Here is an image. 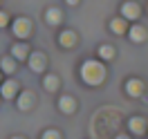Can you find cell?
I'll list each match as a JSON object with an SVG mask.
<instances>
[{"instance_id":"obj_1","label":"cell","mask_w":148,"mask_h":139,"mask_svg":"<svg viewBox=\"0 0 148 139\" xmlns=\"http://www.w3.org/2000/svg\"><path fill=\"white\" fill-rule=\"evenodd\" d=\"M81 79L88 85H99L106 79V67L101 61H85L81 65Z\"/></svg>"},{"instance_id":"obj_2","label":"cell","mask_w":148,"mask_h":139,"mask_svg":"<svg viewBox=\"0 0 148 139\" xmlns=\"http://www.w3.org/2000/svg\"><path fill=\"white\" fill-rule=\"evenodd\" d=\"M14 34H16L18 38H27L29 34H32V20L18 18L16 23H14Z\"/></svg>"},{"instance_id":"obj_3","label":"cell","mask_w":148,"mask_h":139,"mask_svg":"<svg viewBox=\"0 0 148 139\" xmlns=\"http://www.w3.org/2000/svg\"><path fill=\"white\" fill-rule=\"evenodd\" d=\"M27 58H29V67H32L34 72H43V70L47 67V58H45V54H40V52L29 54Z\"/></svg>"},{"instance_id":"obj_4","label":"cell","mask_w":148,"mask_h":139,"mask_svg":"<svg viewBox=\"0 0 148 139\" xmlns=\"http://www.w3.org/2000/svg\"><path fill=\"white\" fill-rule=\"evenodd\" d=\"M121 14H123V18H128V20H137L139 18V5L137 2H123Z\"/></svg>"},{"instance_id":"obj_5","label":"cell","mask_w":148,"mask_h":139,"mask_svg":"<svg viewBox=\"0 0 148 139\" xmlns=\"http://www.w3.org/2000/svg\"><path fill=\"white\" fill-rule=\"evenodd\" d=\"M16 92H18V83H16V81H11V79H9V81H5L2 88H0V94H2L5 99H14Z\"/></svg>"},{"instance_id":"obj_6","label":"cell","mask_w":148,"mask_h":139,"mask_svg":"<svg viewBox=\"0 0 148 139\" xmlns=\"http://www.w3.org/2000/svg\"><path fill=\"white\" fill-rule=\"evenodd\" d=\"M58 110L65 112V114H70V112L76 110V101H74L72 97H61V99H58Z\"/></svg>"},{"instance_id":"obj_7","label":"cell","mask_w":148,"mask_h":139,"mask_svg":"<svg viewBox=\"0 0 148 139\" xmlns=\"http://www.w3.org/2000/svg\"><path fill=\"white\" fill-rule=\"evenodd\" d=\"M126 92L130 97H139V94L144 92V83L139 81V79H130L128 83H126Z\"/></svg>"},{"instance_id":"obj_8","label":"cell","mask_w":148,"mask_h":139,"mask_svg":"<svg viewBox=\"0 0 148 139\" xmlns=\"http://www.w3.org/2000/svg\"><path fill=\"white\" fill-rule=\"evenodd\" d=\"M130 31V40H132V43H141V40H146V29L141 27V25H135V27H130L128 29Z\"/></svg>"},{"instance_id":"obj_9","label":"cell","mask_w":148,"mask_h":139,"mask_svg":"<svg viewBox=\"0 0 148 139\" xmlns=\"http://www.w3.org/2000/svg\"><path fill=\"white\" fill-rule=\"evenodd\" d=\"M45 20H47V25H58V23L63 20V14H61V9L52 7V9L45 11Z\"/></svg>"},{"instance_id":"obj_10","label":"cell","mask_w":148,"mask_h":139,"mask_svg":"<svg viewBox=\"0 0 148 139\" xmlns=\"http://www.w3.org/2000/svg\"><path fill=\"white\" fill-rule=\"evenodd\" d=\"M27 49H29V47L25 45V43H16V45L11 47V54H14V58H16V61H23V58H27V56H29Z\"/></svg>"},{"instance_id":"obj_11","label":"cell","mask_w":148,"mask_h":139,"mask_svg":"<svg viewBox=\"0 0 148 139\" xmlns=\"http://www.w3.org/2000/svg\"><path fill=\"white\" fill-rule=\"evenodd\" d=\"M128 126H130V130H132L135 135H141V132L146 130V121L141 119V117H132V119L128 121Z\"/></svg>"},{"instance_id":"obj_12","label":"cell","mask_w":148,"mask_h":139,"mask_svg":"<svg viewBox=\"0 0 148 139\" xmlns=\"http://www.w3.org/2000/svg\"><path fill=\"white\" fill-rule=\"evenodd\" d=\"M32 105H34V94L32 92H23L18 97V108L20 110H29Z\"/></svg>"},{"instance_id":"obj_13","label":"cell","mask_w":148,"mask_h":139,"mask_svg":"<svg viewBox=\"0 0 148 139\" xmlns=\"http://www.w3.org/2000/svg\"><path fill=\"white\" fill-rule=\"evenodd\" d=\"M58 43L63 47H72L74 43H76V34H74V31H63V34L58 36Z\"/></svg>"},{"instance_id":"obj_14","label":"cell","mask_w":148,"mask_h":139,"mask_svg":"<svg viewBox=\"0 0 148 139\" xmlns=\"http://www.w3.org/2000/svg\"><path fill=\"white\" fill-rule=\"evenodd\" d=\"M0 67H2V72H7V74L16 72V58H11V56H5V58L0 61Z\"/></svg>"},{"instance_id":"obj_15","label":"cell","mask_w":148,"mask_h":139,"mask_svg":"<svg viewBox=\"0 0 148 139\" xmlns=\"http://www.w3.org/2000/svg\"><path fill=\"white\" fill-rule=\"evenodd\" d=\"M43 85H45L49 92H54V90H58V76L54 74H47L45 76V81H43Z\"/></svg>"},{"instance_id":"obj_16","label":"cell","mask_w":148,"mask_h":139,"mask_svg":"<svg viewBox=\"0 0 148 139\" xmlns=\"http://www.w3.org/2000/svg\"><path fill=\"white\" fill-rule=\"evenodd\" d=\"M110 29L114 31V34H123V31H126V20L123 18H114L110 23Z\"/></svg>"},{"instance_id":"obj_17","label":"cell","mask_w":148,"mask_h":139,"mask_svg":"<svg viewBox=\"0 0 148 139\" xmlns=\"http://www.w3.org/2000/svg\"><path fill=\"white\" fill-rule=\"evenodd\" d=\"M99 56L106 58V61H110L112 56H114V47H112V45H101V47H99Z\"/></svg>"},{"instance_id":"obj_18","label":"cell","mask_w":148,"mask_h":139,"mask_svg":"<svg viewBox=\"0 0 148 139\" xmlns=\"http://www.w3.org/2000/svg\"><path fill=\"white\" fill-rule=\"evenodd\" d=\"M43 139H61V135H58V130H45Z\"/></svg>"},{"instance_id":"obj_19","label":"cell","mask_w":148,"mask_h":139,"mask_svg":"<svg viewBox=\"0 0 148 139\" xmlns=\"http://www.w3.org/2000/svg\"><path fill=\"white\" fill-rule=\"evenodd\" d=\"M9 23V16H7V11H0V27H5Z\"/></svg>"},{"instance_id":"obj_20","label":"cell","mask_w":148,"mask_h":139,"mask_svg":"<svg viewBox=\"0 0 148 139\" xmlns=\"http://www.w3.org/2000/svg\"><path fill=\"white\" fill-rule=\"evenodd\" d=\"M65 2H67V5H76L79 0H65Z\"/></svg>"},{"instance_id":"obj_21","label":"cell","mask_w":148,"mask_h":139,"mask_svg":"<svg viewBox=\"0 0 148 139\" xmlns=\"http://www.w3.org/2000/svg\"><path fill=\"white\" fill-rule=\"evenodd\" d=\"M117 139H128V137H126V135H119V137H117Z\"/></svg>"},{"instance_id":"obj_22","label":"cell","mask_w":148,"mask_h":139,"mask_svg":"<svg viewBox=\"0 0 148 139\" xmlns=\"http://www.w3.org/2000/svg\"><path fill=\"white\" fill-rule=\"evenodd\" d=\"M14 139H23V137H14Z\"/></svg>"}]
</instances>
